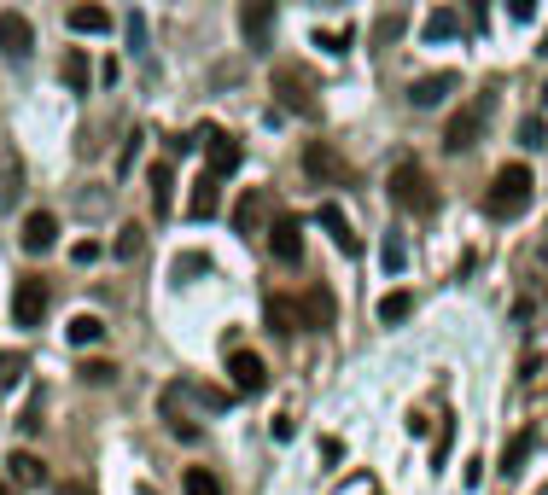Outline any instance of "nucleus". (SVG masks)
I'll return each mask as SVG.
<instances>
[{
	"label": "nucleus",
	"instance_id": "nucleus-1",
	"mask_svg": "<svg viewBox=\"0 0 548 495\" xmlns=\"http://www.w3.org/2000/svg\"><path fill=\"white\" fill-rule=\"evenodd\" d=\"M531 169L525 164H502L496 175H490V193H484V210L496 216V222H514V216H525V204H531Z\"/></svg>",
	"mask_w": 548,
	"mask_h": 495
},
{
	"label": "nucleus",
	"instance_id": "nucleus-2",
	"mask_svg": "<svg viewBox=\"0 0 548 495\" xmlns=\"http://www.w3.org/2000/svg\"><path fill=\"white\" fill-rule=\"evenodd\" d=\"M490 111H496V88H484L473 105H461V111L449 117V129H444L449 152H473V146H479V134H484V123H490Z\"/></svg>",
	"mask_w": 548,
	"mask_h": 495
},
{
	"label": "nucleus",
	"instance_id": "nucleus-3",
	"mask_svg": "<svg viewBox=\"0 0 548 495\" xmlns=\"http://www.w3.org/2000/svg\"><path fill=\"white\" fill-rule=\"evenodd\" d=\"M385 187H391V204H397V210H414V216H426V210L438 204L432 181H426V169H420V164H409V158H403V164L391 169V181H385Z\"/></svg>",
	"mask_w": 548,
	"mask_h": 495
},
{
	"label": "nucleus",
	"instance_id": "nucleus-4",
	"mask_svg": "<svg viewBox=\"0 0 548 495\" xmlns=\"http://www.w3.org/2000/svg\"><path fill=\"white\" fill-rule=\"evenodd\" d=\"M240 35H245V47L269 53V41H274V0H240Z\"/></svg>",
	"mask_w": 548,
	"mask_h": 495
},
{
	"label": "nucleus",
	"instance_id": "nucleus-5",
	"mask_svg": "<svg viewBox=\"0 0 548 495\" xmlns=\"http://www.w3.org/2000/svg\"><path fill=\"white\" fill-rule=\"evenodd\" d=\"M18 245H24L30 257H47V251L59 245V216H53V210H30L24 228H18Z\"/></svg>",
	"mask_w": 548,
	"mask_h": 495
},
{
	"label": "nucleus",
	"instance_id": "nucleus-6",
	"mask_svg": "<svg viewBox=\"0 0 548 495\" xmlns=\"http://www.w3.org/2000/svg\"><path fill=\"white\" fill-rule=\"evenodd\" d=\"M41 315H47V286H41L35 274H24V280L12 286V321H18V327H41Z\"/></svg>",
	"mask_w": 548,
	"mask_h": 495
},
{
	"label": "nucleus",
	"instance_id": "nucleus-7",
	"mask_svg": "<svg viewBox=\"0 0 548 495\" xmlns=\"http://www.w3.org/2000/svg\"><path fill=\"white\" fill-rule=\"evenodd\" d=\"M199 146L210 152V175H234L240 158H245V146L228 129H199Z\"/></svg>",
	"mask_w": 548,
	"mask_h": 495
},
{
	"label": "nucleus",
	"instance_id": "nucleus-8",
	"mask_svg": "<svg viewBox=\"0 0 548 495\" xmlns=\"http://www.w3.org/2000/svg\"><path fill=\"white\" fill-rule=\"evenodd\" d=\"M455 88H461V76H455V70H432V76L409 82V105H414V111H432V105H444Z\"/></svg>",
	"mask_w": 548,
	"mask_h": 495
},
{
	"label": "nucleus",
	"instance_id": "nucleus-9",
	"mask_svg": "<svg viewBox=\"0 0 548 495\" xmlns=\"http://www.w3.org/2000/svg\"><path fill=\"white\" fill-rule=\"evenodd\" d=\"M269 245H274V257H280L286 268H298L304 263V222H298V216H274Z\"/></svg>",
	"mask_w": 548,
	"mask_h": 495
},
{
	"label": "nucleus",
	"instance_id": "nucleus-10",
	"mask_svg": "<svg viewBox=\"0 0 548 495\" xmlns=\"http://www.w3.org/2000/svg\"><path fill=\"white\" fill-rule=\"evenodd\" d=\"M274 94L286 111H298V117H315V99H309V76L304 70H274Z\"/></svg>",
	"mask_w": 548,
	"mask_h": 495
},
{
	"label": "nucleus",
	"instance_id": "nucleus-11",
	"mask_svg": "<svg viewBox=\"0 0 548 495\" xmlns=\"http://www.w3.org/2000/svg\"><path fill=\"white\" fill-rule=\"evenodd\" d=\"M228 379H234V391H263V385H269V367H263V356H257V350H234V356H228Z\"/></svg>",
	"mask_w": 548,
	"mask_h": 495
},
{
	"label": "nucleus",
	"instance_id": "nucleus-12",
	"mask_svg": "<svg viewBox=\"0 0 548 495\" xmlns=\"http://www.w3.org/2000/svg\"><path fill=\"white\" fill-rule=\"evenodd\" d=\"M30 47H35L30 18L24 12H0V53L6 59H30Z\"/></svg>",
	"mask_w": 548,
	"mask_h": 495
},
{
	"label": "nucleus",
	"instance_id": "nucleus-13",
	"mask_svg": "<svg viewBox=\"0 0 548 495\" xmlns=\"http://www.w3.org/2000/svg\"><path fill=\"white\" fill-rule=\"evenodd\" d=\"M263 216H269V193L263 187H245L240 198H234V233H263Z\"/></svg>",
	"mask_w": 548,
	"mask_h": 495
},
{
	"label": "nucleus",
	"instance_id": "nucleus-14",
	"mask_svg": "<svg viewBox=\"0 0 548 495\" xmlns=\"http://www.w3.org/2000/svg\"><path fill=\"white\" fill-rule=\"evenodd\" d=\"M304 169L315 175V181H344L350 169H344V158L327 146V140H309V152H304Z\"/></svg>",
	"mask_w": 548,
	"mask_h": 495
},
{
	"label": "nucleus",
	"instance_id": "nucleus-15",
	"mask_svg": "<svg viewBox=\"0 0 548 495\" xmlns=\"http://www.w3.org/2000/svg\"><path fill=\"white\" fill-rule=\"evenodd\" d=\"M216 204H222V175H199V181H193V198H187V216H193V222H210V216H216Z\"/></svg>",
	"mask_w": 548,
	"mask_h": 495
},
{
	"label": "nucleus",
	"instance_id": "nucleus-16",
	"mask_svg": "<svg viewBox=\"0 0 548 495\" xmlns=\"http://www.w3.org/2000/svg\"><path fill=\"white\" fill-rule=\"evenodd\" d=\"M24 198V158L12 146H0V210H12Z\"/></svg>",
	"mask_w": 548,
	"mask_h": 495
},
{
	"label": "nucleus",
	"instance_id": "nucleus-17",
	"mask_svg": "<svg viewBox=\"0 0 548 495\" xmlns=\"http://www.w3.org/2000/svg\"><path fill=\"white\" fill-rule=\"evenodd\" d=\"M321 228L333 233V245H339L344 257H356V251H362V239H356V228H350V216H344V210L333 204V198L321 204Z\"/></svg>",
	"mask_w": 548,
	"mask_h": 495
},
{
	"label": "nucleus",
	"instance_id": "nucleus-18",
	"mask_svg": "<svg viewBox=\"0 0 548 495\" xmlns=\"http://www.w3.org/2000/svg\"><path fill=\"white\" fill-rule=\"evenodd\" d=\"M333 321H339L333 292H327V286H309L304 292V327H333Z\"/></svg>",
	"mask_w": 548,
	"mask_h": 495
},
{
	"label": "nucleus",
	"instance_id": "nucleus-19",
	"mask_svg": "<svg viewBox=\"0 0 548 495\" xmlns=\"http://www.w3.org/2000/svg\"><path fill=\"white\" fill-rule=\"evenodd\" d=\"M70 30L76 35H105L111 30V12H105L100 0H82V6H70Z\"/></svg>",
	"mask_w": 548,
	"mask_h": 495
},
{
	"label": "nucleus",
	"instance_id": "nucleus-20",
	"mask_svg": "<svg viewBox=\"0 0 548 495\" xmlns=\"http://www.w3.org/2000/svg\"><path fill=\"white\" fill-rule=\"evenodd\" d=\"M269 327L280 332V338L304 332V303H292V297H269Z\"/></svg>",
	"mask_w": 548,
	"mask_h": 495
},
{
	"label": "nucleus",
	"instance_id": "nucleus-21",
	"mask_svg": "<svg viewBox=\"0 0 548 495\" xmlns=\"http://www.w3.org/2000/svg\"><path fill=\"white\" fill-rule=\"evenodd\" d=\"M6 472H12V484H24V490L47 484V466L35 461L30 449H12V455H6Z\"/></svg>",
	"mask_w": 548,
	"mask_h": 495
},
{
	"label": "nucleus",
	"instance_id": "nucleus-22",
	"mask_svg": "<svg viewBox=\"0 0 548 495\" xmlns=\"http://www.w3.org/2000/svg\"><path fill=\"white\" fill-rule=\"evenodd\" d=\"M420 35H426V41H455V35H461V12H455V6H432L426 24H420Z\"/></svg>",
	"mask_w": 548,
	"mask_h": 495
},
{
	"label": "nucleus",
	"instance_id": "nucleus-23",
	"mask_svg": "<svg viewBox=\"0 0 548 495\" xmlns=\"http://www.w3.org/2000/svg\"><path fill=\"white\" fill-rule=\"evenodd\" d=\"M146 187H152V210H158V216H170V204H175V169L170 164H152Z\"/></svg>",
	"mask_w": 548,
	"mask_h": 495
},
{
	"label": "nucleus",
	"instance_id": "nucleus-24",
	"mask_svg": "<svg viewBox=\"0 0 548 495\" xmlns=\"http://www.w3.org/2000/svg\"><path fill=\"white\" fill-rule=\"evenodd\" d=\"M409 315H414V292L397 286V292L379 297V321H385V327H397V321H409Z\"/></svg>",
	"mask_w": 548,
	"mask_h": 495
},
{
	"label": "nucleus",
	"instance_id": "nucleus-25",
	"mask_svg": "<svg viewBox=\"0 0 548 495\" xmlns=\"http://www.w3.org/2000/svg\"><path fill=\"white\" fill-rule=\"evenodd\" d=\"M65 338L76 344V350H82V344H100V338H105V321H100V315H70Z\"/></svg>",
	"mask_w": 548,
	"mask_h": 495
},
{
	"label": "nucleus",
	"instance_id": "nucleus-26",
	"mask_svg": "<svg viewBox=\"0 0 548 495\" xmlns=\"http://www.w3.org/2000/svg\"><path fill=\"white\" fill-rule=\"evenodd\" d=\"M531 449H537V431H519L514 443H508V449H502V472H508V478H514L519 466L531 461Z\"/></svg>",
	"mask_w": 548,
	"mask_h": 495
},
{
	"label": "nucleus",
	"instance_id": "nucleus-27",
	"mask_svg": "<svg viewBox=\"0 0 548 495\" xmlns=\"http://www.w3.org/2000/svg\"><path fill=\"white\" fill-rule=\"evenodd\" d=\"M59 76H65V88H76V94H88V82H94V70H88V53H65V65H59Z\"/></svg>",
	"mask_w": 548,
	"mask_h": 495
},
{
	"label": "nucleus",
	"instance_id": "nucleus-28",
	"mask_svg": "<svg viewBox=\"0 0 548 495\" xmlns=\"http://www.w3.org/2000/svg\"><path fill=\"white\" fill-rule=\"evenodd\" d=\"M379 263H385V274H403V268H409V245H403V233H385Z\"/></svg>",
	"mask_w": 548,
	"mask_h": 495
},
{
	"label": "nucleus",
	"instance_id": "nucleus-29",
	"mask_svg": "<svg viewBox=\"0 0 548 495\" xmlns=\"http://www.w3.org/2000/svg\"><path fill=\"white\" fill-rule=\"evenodd\" d=\"M140 245H146V233H140L135 222H129V228H117V245H111V251H117L123 263H135V257H140Z\"/></svg>",
	"mask_w": 548,
	"mask_h": 495
},
{
	"label": "nucleus",
	"instance_id": "nucleus-30",
	"mask_svg": "<svg viewBox=\"0 0 548 495\" xmlns=\"http://www.w3.org/2000/svg\"><path fill=\"white\" fill-rule=\"evenodd\" d=\"M187 495H222L216 472H210V466H193V472H187Z\"/></svg>",
	"mask_w": 548,
	"mask_h": 495
},
{
	"label": "nucleus",
	"instance_id": "nucleus-31",
	"mask_svg": "<svg viewBox=\"0 0 548 495\" xmlns=\"http://www.w3.org/2000/svg\"><path fill=\"white\" fill-rule=\"evenodd\" d=\"M519 146H525V152H537V146H548L543 117H525V123H519Z\"/></svg>",
	"mask_w": 548,
	"mask_h": 495
},
{
	"label": "nucleus",
	"instance_id": "nucleus-32",
	"mask_svg": "<svg viewBox=\"0 0 548 495\" xmlns=\"http://www.w3.org/2000/svg\"><path fill=\"white\" fill-rule=\"evenodd\" d=\"M315 47L339 59V53H350V30H315Z\"/></svg>",
	"mask_w": 548,
	"mask_h": 495
},
{
	"label": "nucleus",
	"instance_id": "nucleus-33",
	"mask_svg": "<svg viewBox=\"0 0 548 495\" xmlns=\"http://www.w3.org/2000/svg\"><path fill=\"white\" fill-rule=\"evenodd\" d=\"M82 379H88V385H111V379H117V362H88Z\"/></svg>",
	"mask_w": 548,
	"mask_h": 495
},
{
	"label": "nucleus",
	"instance_id": "nucleus-34",
	"mask_svg": "<svg viewBox=\"0 0 548 495\" xmlns=\"http://www.w3.org/2000/svg\"><path fill=\"white\" fill-rule=\"evenodd\" d=\"M24 379V356H0V385H18Z\"/></svg>",
	"mask_w": 548,
	"mask_h": 495
},
{
	"label": "nucleus",
	"instance_id": "nucleus-35",
	"mask_svg": "<svg viewBox=\"0 0 548 495\" xmlns=\"http://www.w3.org/2000/svg\"><path fill=\"white\" fill-rule=\"evenodd\" d=\"M397 35H403V18H397V12H391V18H379V24H374V41H397Z\"/></svg>",
	"mask_w": 548,
	"mask_h": 495
},
{
	"label": "nucleus",
	"instance_id": "nucleus-36",
	"mask_svg": "<svg viewBox=\"0 0 548 495\" xmlns=\"http://www.w3.org/2000/svg\"><path fill=\"white\" fill-rule=\"evenodd\" d=\"M70 257H76V268L100 263V239H82V245H76V251H70Z\"/></svg>",
	"mask_w": 548,
	"mask_h": 495
},
{
	"label": "nucleus",
	"instance_id": "nucleus-37",
	"mask_svg": "<svg viewBox=\"0 0 548 495\" xmlns=\"http://www.w3.org/2000/svg\"><path fill=\"white\" fill-rule=\"evenodd\" d=\"M205 268H210V257H175V268H170V274L181 280V274H205Z\"/></svg>",
	"mask_w": 548,
	"mask_h": 495
},
{
	"label": "nucleus",
	"instance_id": "nucleus-38",
	"mask_svg": "<svg viewBox=\"0 0 548 495\" xmlns=\"http://www.w3.org/2000/svg\"><path fill=\"white\" fill-rule=\"evenodd\" d=\"M508 18H514V24H531V18H537V0H508Z\"/></svg>",
	"mask_w": 548,
	"mask_h": 495
},
{
	"label": "nucleus",
	"instance_id": "nucleus-39",
	"mask_svg": "<svg viewBox=\"0 0 548 495\" xmlns=\"http://www.w3.org/2000/svg\"><path fill=\"white\" fill-rule=\"evenodd\" d=\"M129 47H146V18L140 12H129Z\"/></svg>",
	"mask_w": 548,
	"mask_h": 495
},
{
	"label": "nucleus",
	"instance_id": "nucleus-40",
	"mask_svg": "<svg viewBox=\"0 0 548 495\" xmlns=\"http://www.w3.org/2000/svg\"><path fill=\"white\" fill-rule=\"evenodd\" d=\"M18 426H24V431L41 426V396H30V408H24V420H18Z\"/></svg>",
	"mask_w": 548,
	"mask_h": 495
},
{
	"label": "nucleus",
	"instance_id": "nucleus-41",
	"mask_svg": "<svg viewBox=\"0 0 548 495\" xmlns=\"http://www.w3.org/2000/svg\"><path fill=\"white\" fill-rule=\"evenodd\" d=\"M444 455H449V426L438 431V443H432V466H444Z\"/></svg>",
	"mask_w": 548,
	"mask_h": 495
},
{
	"label": "nucleus",
	"instance_id": "nucleus-42",
	"mask_svg": "<svg viewBox=\"0 0 548 495\" xmlns=\"http://www.w3.org/2000/svg\"><path fill=\"white\" fill-rule=\"evenodd\" d=\"M484 24H490V6H484V0H473V30H484Z\"/></svg>",
	"mask_w": 548,
	"mask_h": 495
},
{
	"label": "nucleus",
	"instance_id": "nucleus-43",
	"mask_svg": "<svg viewBox=\"0 0 548 495\" xmlns=\"http://www.w3.org/2000/svg\"><path fill=\"white\" fill-rule=\"evenodd\" d=\"M59 495H88V484H59Z\"/></svg>",
	"mask_w": 548,
	"mask_h": 495
},
{
	"label": "nucleus",
	"instance_id": "nucleus-44",
	"mask_svg": "<svg viewBox=\"0 0 548 495\" xmlns=\"http://www.w3.org/2000/svg\"><path fill=\"white\" fill-rule=\"evenodd\" d=\"M0 495H12V484H0Z\"/></svg>",
	"mask_w": 548,
	"mask_h": 495
},
{
	"label": "nucleus",
	"instance_id": "nucleus-45",
	"mask_svg": "<svg viewBox=\"0 0 548 495\" xmlns=\"http://www.w3.org/2000/svg\"><path fill=\"white\" fill-rule=\"evenodd\" d=\"M543 99H548V82H543Z\"/></svg>",
	"mask_w": 548,
	"mask_h": 495
}]
</instances>
